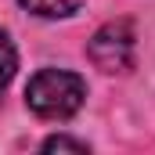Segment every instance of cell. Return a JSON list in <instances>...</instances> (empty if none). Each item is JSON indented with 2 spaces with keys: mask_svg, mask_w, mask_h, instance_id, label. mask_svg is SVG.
I'll return each instance as SVG.
<instances>
[{
  "mask_svg": "<svg viewBox=\"0 0 155 155\" xmlns=\"http://www.w3.org/2000/svg\"><path fill=\"white\" fill-rule=\"evenodd\" d=\"M87 83L65 69H40L25 87V101L40 119H69L83 108Z\"/></svg>",
  "mask_w": 155,
  "mask_h": 155,
  "instance_id": "6da1fadb",
  "label": "cell"
},
{
  "mask_svg": "<svg viewBox=\"0 0 155 155\" xmlns=\"http://www.w3.org/2000/svg\"><path fill=\"white\" fill-rule=\"evenodd\" d=\"M134 51H137V29H134L130 18H116V22L101 25L90 40V47H87L90 61L101 72H130Z\"/></svg>",
  "mask_w": 155,
  "mask_h": 155,
  "instance_id": "7a4b0ae2",
  "label": "cell"
},
{
  "mask_svg": "<svg viewBox=\"0 0 155 155\" xmlns=\"http://www.w3.org/2000/svg\"><path fill=\"white\" fill-rule=\"evenodd\" d=\"M18 4L40 18H69L83 7V0H18Z\"/></svg>",
  "mask_w": 155,
  "mask_h": 155,
  "instance_id": "3957f363",
  "label": "cell"
},
{
  "mask_svg": "<svg viewBox=\"0 0 155 155\" xmlns=\"http://www.w3.org/2000/svg\"><path fill=\"white\" fill-rule=\"evenodd\" d=\"M15 69H18V54H15V43H11V40H7V33L0 29V90L11 83Z\"/></svg>",
  "mask_w": 155,
  "mask_h": 155,
  "instance_id": "277c9868",
  "label": "cell"
},
{
  "mask_svg": "<svg viewBox=\"0 0 155 155\" xmlns=\"http://www.w3.org/2000/svg\"><path fill=\"white\" fill-rule=\"evenodd\" d=\"M43 152H87V141H72V137H47Z\"/></svg>",
  "mask_w": 155,
  "mask_h": 155,
  "instance_id": "5b68a950",
  "label": "cell"
}]
</instances>
